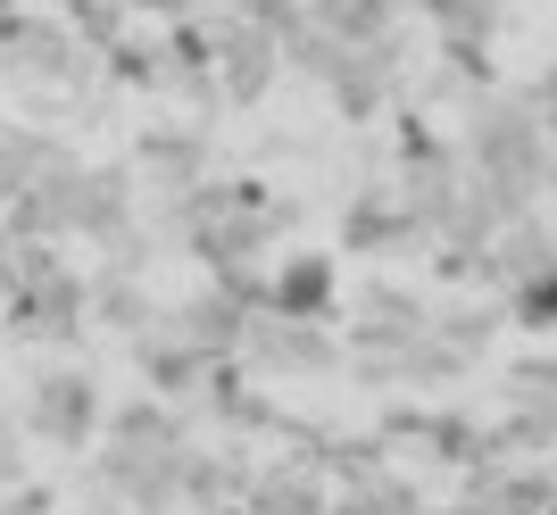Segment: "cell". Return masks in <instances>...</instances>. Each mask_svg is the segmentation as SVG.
<instances>
[{"label": "cell", "instance_id": "cb8c5ba5", "mask_svg": "<svg viewBox=\"0 0 557 515\" xmlns=\"http://www.w3.org/2000/svg\"><path fill=\"white\" fill-rule=\"evenodd\" d=\"M0 515H59V499L42 482H17V491H0Z\"/></svg>", "mask_w": 557, "mask_h": 515}, {"label": "cell", "instance_id": "7c38bea8", "mask_svg": "<svg viewBox=\"0 0 557 515\" xmlns=\"http://www.w3.org/2000/svg\"><path fill=\"white\" fill-rule=\"evenodd\" d=\"M333 300H342V275H333V258H325V250H292L275 275H267V307H275V316L325 325Z\"/></svg>", "mask_w": 557, "mask_h": 515}, {"label": "cell", "instance_id": "52a82bcc", "mask_svg": "<svg viewBox=\"0 0 557 515\" xmlns=\"http://www.w3.org/2000/svg\"><path fill=\"white\" fill-rule=\"evenodd\" d=\"M141 225V175L134 166H84V191H75V241L116 250V241Z\"/></svg>", "mask_w": 557, "mask_h": 515}, {"label": "cell", "instance_id": "5bb4252c", "mask_svg": "<svg viewBox=\"0 0 557 515\" xmlns=\"http://www.w3.org/2000/svg\"><path fill=\"white\" fill-rule=\"evenodd\" d=\"M242 515H333V499H325V482H317L308 457H283V466H258Z\"/></svg>", "mask_w": 557, "mask_h": 515}, {"label": "cell", "instance_id": "d6986e66", "mask_svg": "<svg viewBox=\"0 0 557 515\" xmlns=\"http://www.w3.org/2000/svg\"><path fill=\"white\" fill-rule=\"evenodd\" d=\"M50 159H67V150H59V141H42V134H17V125H0V209H9V200H17V191L34 184Z\"/></svg>", "mask_w": 557, "mask_h": 515}, {"label": "cell", "instance_id": "484cf974", "mask_svg": "<svg viewBox=\"0 0 557 515\" xmlns=\"http://www.w3.org/2000/svg\"><path fill=\"white\" fill-rule=\"evenodd\" d=\"M17 291V234H9V209H0V300Z\"/></svg>", "mask_w": 557, "mask_h": 515}, {"label": "cell", "instance_id": "ffe728a7", "mask_svg": "<svg viewBox=\"0 0 557 515\" xmlns=\"http://www.w3.org/2000/svg\"><path fill=\"white\" fill-rule=\"evenodd\" d=\"M349 250H383V241H408L417 234V216H408V200H367V209H349Z\"/></svg>", "mask_w": 557, "mask_h": 515}, {"label": "cell", "instance_id": "8992f818", "mask_svg": "<svg viewBox=\"0 0 557 515\" xmlns=\"http://www.w3.org/2000/svg\"><path fill=\"white\" fill-rule=\"evenodd\" d=\"M134 366H141V382H150L159 399H209V382H216L225 357H209L175 316H159L150 332H134Z\"/></svg>", "mask_w": 557, "mask_h": 515}, {"label": "cell", "instance_id": "f1b7e54d", "mask_svg": "<svg viewBox=\"0 0 557 515\" xmlns=\"http://www.w3.org/2000/svg\"><path fill=\"white\" fill-rule=\"evenodd\" d=\"M549 200H557V175H549Z\"/></svg>", "mask_w": 557, "mask_h": 515}, {"label": "cell", "instance_id": "7402d4cb", "mask_svg": "<svg viewBox=\"0 0 557 515\" xmlns=\"http://www.w3.org/2000/svg\"><path fill=\"white\" fill-rule=\"evenodd\" d=\"M508 325H524V332H557V275H533L524 291H508Z\"/></svg>", "mask_w": 557, "mask_h": 515}, {"label": "cell", "instance_id": "277c9868", "mask_svg": "<svg viewBox=\"0 0 557 515\" xmlns=\"http://www.w3.org/2000/svg\"><path fill=\"white\" fill-rule=\"evenodd\" d=\"M209 42H216V100H233V109H258V100L275 92V75L292 67L283 34H267L242 9H209Z\"/></svg>", "mask_w": 557, "mask_h": 515}, {"label": "cell", "instance_id": "9a60e30c", "mask_svg": "<svg viewBox=\"0 0 557 515\" xmlns=\"http://www.w3.org/2000/svg\"><path fill=\"white\" fill-rule=\"evenodd\" d=\"M308 25L333 34L342 50H367V42L399 34V0H308Z\"/></svg>", "mask_w": 557, "mask_h": 515}, {"label": "cell", "instance_id": "6da1fadb", "mask_svg": "<svg viewBox=\"0 0 557 515\" xmlns=\"http://www.w3.org/2000/svg\"><path fill=\"white\" fill-rule=\"evenodd\" d=\"M191 424L175 416V399H125L109 416V441L92 449V482L116 491L134 515H175L184 507V474H191Z\"/></svg>", "mask_w": 557, "mask_h": 515}, {"label": "cell", "instance_id": "7a4b0ae2", "mask_svg": "<svg viewBox=\"0 0 557 515\" xmlns=\"http://www.w3.org/2000/svg\"><path fill=\"white\" fill-rule=\"evenodd\" d=\"M0 307H9L17 341H75L92 325V275H75L59 241H17V291Z\"/></svg>", "mask_w": 557, "mask_h": 515}, {"label": "cell", "instance_id": "4fadbf2b", "mask_svg": "<svg viewBox=\"0 0 557 515\" xmlns=\"http://www.w3.org/2000/svg\"><path fill=\"white\" fill-rule=\"evenodd\" d=\"M483 275H491V291H499V300H508V291H524L533 275H557V225H549V216H524V225H508V234L491 241Z\"/></svg>", "mask_w": 557, "mask_h": 515}, {"label": "cell", "instance_id": "83f0119b", "mask_svg": "<svg viewBox=\"0 0 557 515\" xmlns=\"http://www.w3.org/2000/svg\"><path fill=\"white\" fill-rule=\"evenodd\" d=\"M541 466H549V482H557V449H549V457H541Z\"/></svg>", "mask_w": 557, "mask_h": 515}, {"label": "cell", "instance_id": "d4e9b609", "mask_svg": "<svg viewBox=\"0 0 557 515\" xmlns=\"http://www.w3.org/2000/svg\"><path fill=\"white\" fill-rule=\"evenodd\" d=\"M524 100H533V109H541V125H549V134H557V59H549V67H541V84H533V92H524Z\"/></svg>", "mask_w": 557, "mask_h": 515}, {"label": "cell", "instance_id": "603a6c76", "mask_svg": "<svg viewBox=\"0 0 557 515\" xmlns=\"http://www.w3.org/2000/svg\"><path fill=\"white\" fill-rule=\"evenodd\" d=\"M25 482V424H17V407L0 399V491H17Z\"/></svg>", "mask_w": 557, "mask_h": 515}, {"label": "cell", "instance_id": "9c48e42d", "mask_svg": "<svg viewBox=\"0 0 557 515\" xmlns=\"http://www.w3.org/2000/svg\"><path fill=\"white\" fill-rule=\"evenodd\" d=\"M392 84H399V34H392V42H367V50H342V59H333V75H325L333 109H342L349 125L383 117Z\"/></svg>", "mask_w": 557, "mask_h": 515}, {"label": "cell", "instance_id": "30bf717a", "mask_svg": "<svg viewBox=\"0 0 557 515\" xmlns=\"http://www.w3.org/2000/svg\"><path fill=\"white\" fill-rule=\"evenodd\" d=\"M134 175L150 191H166V200H184V191L209 184V141L191 134V125H150L134 150Z\"/></svg>", "mask_w": 557, "mask_h": 515}, {"label": "cell", "instance_id": "3957f363", "mask_svg": "<svg viewBox=\"0 0 557 515\" xmlns=\"http://www.w3.org/2000/svg\"><path fill=\"white\" fill-rule=\"evenodd\" d=\"M25 432H42L50 449H84L109 441V399H100V375L92 366H42V375L25 382Z\"/></svg>", "mask_w": 557, "mask_h": 515}, {"label": "cell", "instance_id": "44dd1931", "mask_svg": "<svg viewBox=\"0 0 557 515\" xmlns=\"http://www.w3.org/2000/svg\"><path fill=\"white\" fill-rule=\"evenodd\" d=\"M499 316H508V300H499V307H449L433 332H442L458 357H483V350H491V332H499Z\"/></svg>", "mask_w": 557, "mask_h": 515}, {"label": "cell", "instance_id": "8fae6325", "mask_svg": "<svg viewBox=\"0 0 557 515\" xmlns=\"http://www.w3.org/2000/svg\"><path fill=\"white\" fill-rule=\"evenodd\" d=\"M250 482H258V466L242 457V441L191 449V474H184V507H191V515H242V507H250Z\"/></svg>", "mask_w": 557, "mask_h": 515}, {"label": "cell", "instance_id": "e0dca14e", "mask_svg": "<svg viewBox=\"0 0 557 515\" xmlns=\"http://www.w3.org/2000/svg\"><path fill=\"white\" fill-rule=\"evenodd\" d=\"M0 50H9V67L17 75H75V42H67V25H0Z\"/></svg>", "mask_w": 557, "mask_h": 515}, {"label": "cell", "instance_id": "2e32d148", "mask_svg": "<svg viewBox=\"0 0 557 515\" xmlns=\"http://www.w3.org/2000/svg\"><path fill=\"white\" fill-rule=\"evenodd\" d=\"M417 17L442 34L449 59H466V50H491V34H499V17H508V0H417Z\"/></svg>", "mask_w": 557, "mask_h": 515}, {"label": "cell", "instance_id": "4316f807", "mask_svg": "<svg viewBox=\"0 0 557 515\" xmlns=\"http://www.w3.org/2000/svg\"><path fill=\"white\" fill-rule=\"evenodd\" d=\"M75 515H134V507H125V499H116V491H100V482H92V491H84V507H75Z\"/></svg>", "mask_w": 557, "mask_h": 515}, {"label": "cell", "instance_id": "5b68a950", "mask_svg": "<svg viewBox=\"0 0 557 515\" xmlns=\"http://www.w3.org/2000/svg\"><path fill=\"white\" fill-rule=\"evenodd\" d=\"M242 366L250 375H267V382H308V375H342L349 357H342V341H333V325H300V316H258L250 325V341H242Z\"/></svg>", "mask_w": 557, "mask_h": 515}, {"label": "cell", "instance_id": "ac0fdd59", "mask_svg": "<svg viewBox=\"0 0 557 515\" xmlns=\"http://www.w3.org/2000/svg\"><path fill=\"white\" fill-rule=\"evenodd\" d=\"M92 316L116 325V332H150V325H159V307L141 300V275H116V266L92 275Z\"/></svg>", "mask_w": 557, "mask_h": 515}, {"label": "cell", "instance_id": "ba28073f", "mask_svg": "<svg viewBox=\"0 0 557 515\" xmlns=\"http://www.w3.org/2000/svg\"><path fill=\"white\" fill-rule=\"evenodd\" d=\"M75 191H84V159H50L42 175L9 200V234L17 241H67L75 234Z\"/></svg>", "mask_w": 557, "mask_h": 515}]
</instances>
